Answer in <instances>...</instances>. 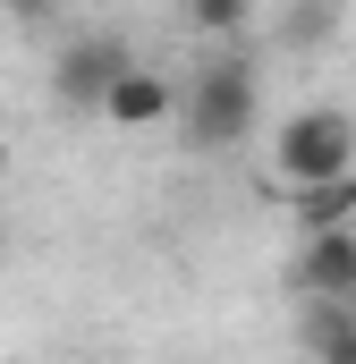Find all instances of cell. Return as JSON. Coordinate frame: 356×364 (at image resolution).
Returning a JSON list of instances; mask_svg holds the SVG:
<instances>
[{
  "label": "cell",
  "mask_w": 356,
  "mask_h": 364,
  "mask_svg": "<svg viewBox=\"0 0 356 364\" xmlns=\"http://www.w3.org/2000/svg\"><path fill=\"white\" fill-rule=\"evenodd\" d=\"M288 220H297V237H323V229H356V170L331 186H305V195H288Z\"/></svg>",
  "instance_id": "6"
},
{
  "label": "cell",
  "mask_w": 356,
  "mask_h": 364,
  "mask_svg": "<svg viewBox=\"0 0 356 364\" xmlns=\"http://www.w3.org/2000/svg\"><path fill=\"white\" fill-rule=\"evenodd\" d=\"M178 119H187V144L195 153H229L246 127H255V68L246 60H212L178 85Z\"/></svg>",
  "instance_id": "2"
},
{
  "label": "cell",
  "mask_w": 356,
  "mask_h": 364,
  "mask_svg": "<svg viewBox=\"0 0 356 364\" xmlns=\"http://www.w3.org/2000/svg\"><path fill=\"white\" fill-rule=\"evenodd\" d=\"M356 170V110L340 102H297L280 127H271V178L288 186V195H305V186H331Z\"/></svg>",
  "instance_id": "1"
},
{
  "label": "cell",
  "mask_w": 356,
  "mask_h": 364,
  "mask_svg": "<svg viewBox=\"0 0 356 364\" xmlns=\"http://www.w3.org/2000/svg\"><path fill=\"white\" fill-rule=\"evenodd\" d=\"M246 26H255L246 0H195V9H187V34H212V43H221V34H246Z\"/></svg>",
  "instance_id": "7"
},
{
  "label": "cell",
  "mask_w": 356,
  "mask_h": 364,
  "mask_svg": "<svg viewBox=\"0 0 356 364\" xmlns=\"http://www.w3.org/2000/svg\"><path fill=\"white\" fill-rule=\"evenodd\" d=\"M136 68V51L119 43V34H77V43H60V60H51V93L68 102V110H102V93L119 85Z\"/></svg>",
  "instance_id": "3"
},
{
  "label": "cell",
  "mask_w": 356,
  "mask_h": 364,
  "mask_svg": "<svg viewBox=\"0 0 356 364\" xmlns=\"http://www.w3.org/2000/svg\"><path fill=\"white\" fill-rule=\"evenodd\" d=\"M102 119H110L119 136H153V127H170V119H178V77H170V68H145V60H136L119 85L102 93Z\"/></svg>",
  "instance_id": "5"
},
{
  "label": "cell",
  "mask_w": 356,
  "mask_h": 364,
  "mask_svg": "<svg viewBox=\"0 0 356 364\" xmlns=\"http://www.w3.org/2000/svg\"><path fill=\"white\" fill-rule=\"evenodd\" d=\"M331 26H340V9H288V17H280V34H288V43H323Z\"/></svg>",
  "instance_id": "8"
},
{
  "label": "cell",
  "mask_w": 356,
  "mask_h": 364,
  "mask_svg": "<svg viewBox=\"0 0 356 364\" xmlns=\"http://www.w3.org/2000/svg\"><path fill=\"white\" fill-rule=\"evenodd\" d=\"M288 288H297L305 305H356V229H323V237H297Z\"/></svg>",
  "instance_id": "4"
},
{
  "label": "cell",
  "mask_w": 356,
  "mask_h": 364,
  "mask_svg": "<svg viewBox=\"0 0 356 364\" xmlns=\"http://www.w3.org/2000/svg\"><path fill=\"white\" fill-rule=\"evenodd\" d=\"M0 255H9V229H0Z\"/></svg>",
  "instance_id": "9"
}]
</instances>
